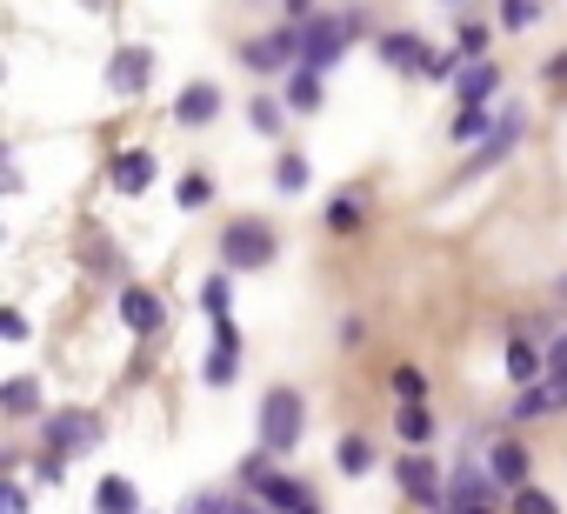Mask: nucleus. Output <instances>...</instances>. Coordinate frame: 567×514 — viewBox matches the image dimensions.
Instances as JSON below:
<instances>
[{
  "instance_id": "obj_1",
  "label": "nucleus",
  "mask_w": 567,
  "mask_h": 514,
  "mask_svg": "<svg viewBox=\"0 0 567 514\" xmlns=\"http://www.w3.org/2000/svg\"><path fill=\"white\" fill-rule=\"evenodd\" d=\"M301 428H308V401L295 388H267V401H260V441L274 454H288V448H301Z\"/></svg>"
},
{
  "instance_id": "obj_2",
  "label": "nucleus",
  "mask_w": 567,
  "mask_h": 514,
  "mask_svg": "<svg viewBox=\"0 0 567 514\" xmlns=\"http://www.w3.org/2000/svg\"><path fill=\"white\" fill-rule=\"evenodd\" d=\"M348 41H354V21L348 14H328V21H308L301 28V68H315V74H328L341 54H348Z\"/></svg>"
},
{
  "instance_id": "obj_3",
  "label": "nucleus",
  "mask_w": 567,
  "mask_h": 514,
  "mask_svg": "<svg viewBox=\"0 0 567 514\" xmlns=\"http://www.w3.org/2000/svg\"><path fill=\"white\" fill-rule=\"evenodd\" d=\"M381 61H394L401 74H427V81H447L454 74V54L427 48L421 34H381Z\"/></svg>"
},
{
  "instance_id": "obj_4",
  "label": "nucleus",
  "mask_w": 567,
  "mask_h": 514,
  "mask_svg": "<svg viewBox=\"0 0 567 514\" xmlns=\"http://www.w3.org/2000/svg\"><path fill=\"white\" fill-rule=\"evenodd\" d=\"M220 261H227V268H267V261H274V234H267L260 220L220 227Z\"/></svg>"
},
{
  "instance_id": "obj_5",
  "label": "nucleus",
  "mask_w": 567,
  "mask_h": 514,
  "mask_svg": "<svg viewBox=\"0 0 567 514\" xmlns=\"http://www.w3.org/2000/svg\"><path fill=\"white\" fill-rule=\"evenodd\" d=\"M94 441H101V414H87V408L48 414V454H87Z\"/></svg>"
},
{
  "instance_id": "obj_6",
  "label": "nucleus",
  "mask_w": 567,
  "mask_h": 514,
  "mask_svg": "<svg viewBox=\"0 0 567 514\" xmlns=\"http://www.w3.org/2000/svg\"><path fill=\"white\" fill-rule=\"evenodd\" d=\"M247 68L254 74H288V68H301V28H280V34L254 41L247 48Z\"/></svg>"
},
{
  "instance_id": "obj_7",
  "label": "nucleus",
  "mask_w": 567,
  "mask_h": 514,
  "mask_svg": "<svg viewBox=\"0 0 567 514\" xmlns=\"http://www.w3.org/2000/svg\"><path fill=\"white\" fill-rule=\"evenodd\" d=\"M560 408H567V368H554L547 381H534V388L514 401V414H520V421H540V414H560Z\"/></svg>"
},
{
  "instance_id": "obj_8",
  "label": "nucleus",
  "mask_w": 567,
  "mask_h": 514,
  "mask_svg": "<svg viewBox=\"0 0 567 514\" xmlns=\"http://www.w3.org/2000/svg\"><path fill=\"white\" fill-rule=\"evenodd\" d=\"M214 114H220V88H214V81H187L181 101H174V121H181V127H207Z\"/></svg>"
},
{
  "instance_id": "obj_9",
  "label": "nucleus",
  "mask_w": 567,
  "mask_h": 514,
  "mask_svg": "<svg viewBox=\"0 0 567 514\" xmlns=\"http://www.w3.org/2000/svg\"><path fill=\"white\" fill-rule=\"evenodd\" d=\"M147 68H154L147 48H121V54L107 61V88H114V94H141V88H147Z\"/></svg>"
},
{
  "instance_id": "obj_10",
  "label": "nucleus",
  "mask_w": 567,
  "mask_h": 514,
  "mask_svg": "<svg viewBox=\"0 0 567 514\" xmlns=\"http://www.w3.org/2000/svg\"><path fill=\"white\" fill-rule=\"evenodd\" d=\"M394 474H401V487H408V501H421V507H434V501H441V481H434V461H427L421 448H414V454H408V461H401Z\"/></svg>"
},
{
  "instance_id": "obj_11",
  "label": "nucleus",
  "mask_w": 567,
  "mask_h": 514,
  "mask_svg": "<svg viewBox=\"0 0 567 514\" xmlns=\"http://www.w3.org/2000/svg\"><path fill=\"white\" fill-rule=\"evenodd\" d=\"M147 181H154V154L147 147H121L114 154V187L121 194H147Z\"/></svg>"
},
{
  "instance_id": "obj_12",
  "label": "nucleus",
  "mask_w": 567,
  "mask_h": 514,
  "mask_svg": "<svg viewBox=\"0 0 567 514\" xmlns=\"http://www.w3.org/2000/svg\"><path fill=\"white\" fill-rule=\"evenodd\" d=\"M121 321H127L134 335H147V328H161V321H167V308H161V295L127 288V295H121Z\"/></svg>"
},
{
  "instance_id": "obj_13",
  "label": "nucleus",
  "mask_w": 567,
  "mask_h": 514,
  "mask_svg": "<svg viewBox=\"0 0 567 514\" xmlns=\"http://www.w3.org/2000/svg\"><path fill=\"white\" fill-rule=\"evenodd\" d=\"M514 141H520V114H514V107H507V114H501V127H494V134H487V141H481V154H474V161H467V174H481V167H494V161H501V154H507V147H514Z\"/></svg>"
},
{
  "instance_id": "obj_14",
  "label": "nucleus",
  "mask_w": 567,
  "mask_h": 514,
  "mask_svg": "<svg viewBox=\"0 0 567 514\" xmlns=\"http://www.w3.org/2000/svg\"><path fill=\"white\" fill-rule=\"evenodd\" d=\"M94 514H141V494H134V481H127V474H107V481L94 487Z\"/></svg>"
},
{
  "instance_id": "obj_15",
  "label": "nucleus",
  "mask_w": 567,
  "mask_h": 514,
  "mask_svg": "<svg viewBox=\"0 0 567 514\" xmlns=\"http://www.w3.org/2000/svg\"><path fill=\"white\" fill-rule=\"evenodd\" d=\"M501 127V114H487V101H461V114H454V141H481V134H494Z\"/></svg>"
},
{
  "instance_id": "obj_16",
  "label": "nucleus",
  "mask_w": 567,
  "mask_h": 514,
  "mask_svg": "<svg viewBox=\"0 0 567 514\" xmlns=\"http://www.w3.org/2000/svg\"><path fill=\"white\" fill-rule=\"evenodd\" d=\"M394 428H401V441H408V448H427V441H434V414H427L421 401H401Z\"/></svg>"
},
{
  "instance_id": "obj_17",
  "label": "nucleus",
  "mask_w": 567,
  "mask_h": 514,
  "mask_svg": "<svg viewBox=\"0 0 567 514\" xmlns=\"http://www.w3.org/2000/svg\"><path fill=\"white\" fill-rule=\"evenodd\" d=\"M494 481H501V487H527V454H520V441H501V448H494Z\"/></svg>"
},
{
  "instance_id": "obj_18",
  "label": "nucleus",
  "mask_w": 567,
  "mask_h": 514,
  "mask_svg": "<svg viewBox=\"0 0 567 514\" xmlns=\"http://www.w3.org/2000/svg\"><path fill=\"white\" fill-rule=\"evenodd\" d=\"M454 88H461V101H487V94L501 88V74H494V68H487V54H481L474 68H461V81H454Z\"/></svg>"
},
{
  "instance_id": "obj_19",
  "label": "nucleus",
  "mask_w": 567,
  "mask_h": 514,
  "mask_svg": "<svg viewBox=\"0 0 567 514\" xmlns=\"http://www.w3.org/2000/svg\"><path fill=\"white\" fill-rule=\"evenodd\" d=\"M288 107H301V114L321 107V74H315V68H295V81H288Z\"/></svg>"
},
{
  "instance_id": "obj_20",
  "label": "nucleus",
  "mask_w": 567,
  "mask_h": 514,
  "mask_svg": "<svg viewBox=\"0 0 567 514\" xmlns=\"http://www.w3.org/2000/svg\"><path fill=\"white\" fill-rule=\"evenodd\" d=\"M507 374L514 381H540V348L534 341H507Z\"/></svg>"
},
{
  "instance_id": "obj_21",
  "label": "nucleus",
  "mask_w": 567,
  "mask_h": 514,
  "mask_svg": "<svg viewBox=\"0 0 567 514\" xmlns=\"http://www.w3.org/2000/svg\"><path fill=\"white\" fill-rule=\"evenodd\" d=\"M260 494H267V507H280V514H301V507H308V494H301L295 481H274V474L260 481Z\"/></svg>"
},
{
  "instance_id": "obj_22",
  "label": "nucleus",
  "mask_w": 567,
  "mask_h": 514,
  "mask_svg": "<svg viewBox=\"0 0 567 514\" xmlns=\"http://www.w3.org/2000/svg\"><path fill=\"white\" fill-rule=\"evenodd\" d=\"M274 181H280V194H301V187H308V161H301V154H280Z\"/></svg>"
},
{
  "instance_id": "obj_23",
  "label": "nucleus",
  "mask_w": 567,
  "mask_h": 514,
  "mask_svg": "<svg viewBox=\"0 0 567 514\" xmlns=\"http://www.w3.org/2000/svg\"><path fill=\"white\" fill-rule=\"evenodd\" d=\"M368 467H374V448H368L361 434H348V441H341V474H368Z\"/></svg>"
},
{
  "instance_id": "obj_24",
  "label": "nucleus",
  "mask_w": 567,
  "mask_h": 514,
  "mask_svg": "<svg viewBox=\"0 0 567 514\" xmlns=\"http://www.w3.org/2000/svg\"><path fill=\"white\" fill-rule=\"evenodd\" d=\"M247 121H254L260 134H280V127H288V114H280V101H267V94H260V101L247 107Z\"/></svg>"
},
{
  "instance_id": "obj_25",
  "label": "nucleus",
  "mask_w": 567,
  "mask_h": 514,
  "mask_svg": "<svg viewBox=\"0 0 567 514\" xmlns=\"http://www.w3.org/2000/svg\"><path fill=\"white\" fill-rule=\"evenodd\" d=\"M227 301H234V288H227V275H214V281L200 288V308H207L214 321H227Z\"/></svg>"
},
{
  "instance_id": "obj_26",
  "label": "nucleus",
  "mask_w": 567,
  "mask_h": 514,
  "mask_svg": "<svg viewBox=\"0 0 567 514\" xmlns=\"http://www.w3.org/2000/svg\"><path fill=\"white\" fill-rule=\"evenodd\" d=\"M328 227H334V234H354V227H361V201H348V194H341V201L328 207Z\"/></svg>"
},
{
  "instance_id": "obj_27",
  "label": "nucleus",
  "mask_w": 567,
  "mask_h": 514,
  "mask_svg": "<svg viewBox=\"0 0 567 514\" xmlns=\"http://www.w3.org/2000/svg\"><path fill=\"white\" fill-rule=\"evenodd\" d=\"M534 14H540V0H501V21L520 34V28H534Z\"/></svg>"
},
{
  "instance_id": "obj_28",
  "label": "nucleus",
  "mask_w": 567,
  "mask_h": 514,
  "mask_svg": "<svg viewBox=\"0 0 567 514\" xmlns=\"http://www.w3.org/2000/svg\"><path fill=\"white\" fill-rule=\"evenodd\" d=\"M514 514H560L540 487H514Z\"/></svg>"
},
{
  "instance_id": "obj_29",
  "label": "nucleus",
  "mask_w": 567,
  "mask_h": 514,
  "mask_svg": "<svg viewBox=\"0 0 567 514\" xmlns=\"http://www.w3.org/2000/svg\"><path fill=\"white\" fill-rule=\"evenodd\" d=\"M394 394H401V401H427V381H421L414 368H394Z\"/></svg>"
},
{
  "instance_id": "obj_30",
  "label": "nucleus",
  "mask_w": 567,
  "mask_h": 514,
  "mask_svg": "<svg viewBox=\"0 0 567 514\" xmlns=\"http://www.w3.org/2000/svg\"><path fill=\"white\" fill-rule=\"evenodd\" d=\"M207 194H214V181H207V174H187V181H181V207H200Z\"/></svg>"
},
{
  "instance_id": "obj_31",
  "label": "nucleus",
  "mask_w": 567,
  "mask_h": 514,
  "mask_svg": "<svg viewBox=\"0 0 567 514\" xmlns=\"http://www.w3.org/2000/svg\"><path fill=\"white\" fill-rule=\"evenodd\" d=\"M461 54H487V28L481 21H461Z\"/></svg>"
},
{
  "instance_id": "obj_32",
  "label": "nucleus",
  "mask_w": 567,
  "mask_h": 514,
  "mask_svg": "<svg viewBox=\"0 0 567 514\" xmlns=\"http://www.w3.org/2000/svg\"><path fill=\"white\" fill-rule=\"evenodd\" d=\"M8 408L28 414V408H34V381H8Z\"/></svg>"
},
{
  "instance_id": "obj_33",
  "label": "nucleus",
  "mask_w": 567,
  "mask_h": 514,
  "mask_svg": "<svg viewBox=\"0 0 567 514\" xmlns=\"http://www.w3.org/2000/svg\"><path fill=\"white\" fill-rule=\"evenodd\" d=\"M187 514H254V507L247 501H194Z\"/></svg>"
},
{
  "instance_id": "obj_34",
  "label": "nucleus",
  "mask_w": 567,
  "mask_h": 514,
  "mask_svg": "<svg viewBox=\"0 0 567 514\" xmlns=\"http://www.w3.org/2000/svg\"><path fill=\"white\" fill-rule=\"evenodd\" d=\"M0 335H8V341H28V315L8 308V315H0Z\"/></svg>"
},
{
  "instance_id": "obj_35",
  "label": "nucleus",
  "mask_w": 567,
  "mask_h": 514,
  "mask_svg": "<svg viewBox=\"0 0 567 514\" xmlns=\"http://www.w3.org/2000/svg\"><path fill=\"white\" fill-rule=\"evenodd\" d=\"M0 514H28V487H0Z\"/></svg>"
},
{
  "instance_id": "obj_36",
  "label": "nucleus",
  "mask_w": 567,
  "mask_h": 514,
  "mask_svg": "<svg viewBox=\"0 0 567 514\" xmlns=\"http://www.w3.org/2000/svg\"><path fill=\"white\" fill-rule=\"evenodd\" d=\"M454 514H487V501H461V507H454Z\"/></svg>"
},
{
  "instance_id": "obj_37",
  "label": "nucleus",
  "mask_w": 567,
  "mask_h": 514,
  "mask_svg": "<svg viewBox=\"0 0 567 514\" xmlns=\"http://www.w3.org/2000/svg\"><path fill=\"white\" fill-rule=\"evenodd\" d=\"M301 514H321V507H301Z\"/></svg>"
}]
</instances>
